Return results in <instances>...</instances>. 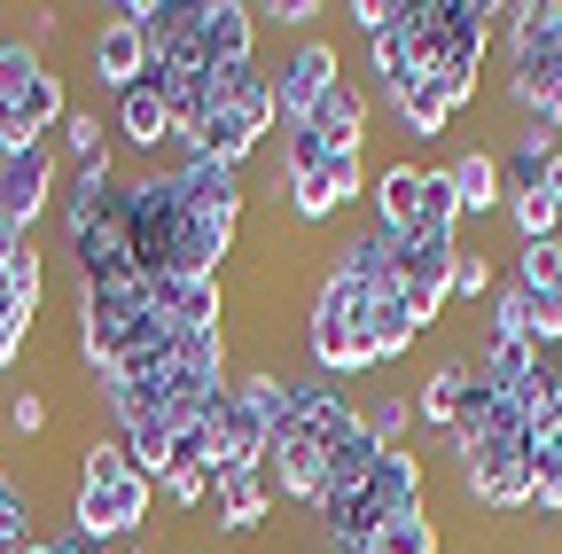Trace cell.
<instances>
[{
    "label": "cell",
    "mask_w": 562,
    "mask_h": 554,
    "mask_svg": "<svg viewBox=\"0 0 562 554\" xmlns=\"http://www.w3.org/2000/svg\"><path fill=\"white\" fill-rule=\"evenodd\" d=\"M157 508V484L133 468L125 438H87L79 453V493H70V531H87V539H140V523H149Z\"/></svg>",
    "instance_id": "obj_1"
},
{
    "label": "cell",
    "mask_w": 562,
    "mask_h": 554,
    "mask_svg": "<svg viewBox=\"0 0 562 554\" xmlns=\"http://www.w3.org/2000/svg\"><path fill=\"white\" fill-rule=\"evenodd\" d=\"M360 188H368L360 157H336V149H321L305 125H290V133H281V172H273V195L297 212V227L336 219L344 203H360Z\"/></svg>",
    "instance_id": "obj_2"
},
{
    "label": "cell",
    "mask_w": 562,
    "mask_h": 554,
    "mask_svg": "<svg viewBox=\"0 0 562 554\" xmlns=\"http://www.w3.org/2000/svg\"><path fill=\"white\" fill-rule=\"evenodd\" d=\"M63 117H70V102H63L55 63L32 39H0V149L47 142Z\"/></svg>",
    "instance_id": "obj_3"
},
{
    "label": "cell",
    "mask_w": 562,
    "mask_h": 554,
    "mask_svg": "<svg viewBox=\"0 0 562 554\" xmlns=\"http://www.w3.org/2000/svg\"><path fill=\"white\" fill-rule=\"evenodd\" d=\"M360 313H368V297L351 290V282H336V273H321L313 313H305V352H313V375H321V383L375 375V360H368V336H360Z\"/></svg>",
    "instance_id": "obj_4"
},
{
    "label": "cell",
    "mask_w": 562,
    "mask_h": 554,
    "mask_svg": "<svg viewBox=\"0 0 562 554\" xmlns=\"http://www.w3.org/2000/svg\"><path fill=\"white\" fill-rule=\"evenodd\" d=\"M453 265H461V235H398V297L414 328H438L453 297Z\"/></svg>",
    "instance_id": "obj_5"
},
{
    "label": "cell",
    "mask_w": 562,
    "mask_h": 554,
    "mask_svg": "<svg viewBox=\"0 0 562 554\" xmlns=\"http://www.w3.org/2000/svg\"><path fill=\"white\" fill-rule=\"evenodd\" d=\"M266 79H273V117H281V133H290V125H305V117H313V102L344 79V55H336L328 39H313V32H305V39L281 55L273 71H266Z\"/></svg>",
    "instance_id": "obj_6"
},
{
    "label": "cell",
    "mask_w": 562,
    "mask_h": 554,
    "mask_svg": "<svg viewBox=\"0 0 562 554\" xmlns=\"http://www.w3.org/2000/svg\"><path fill=\"white\" fill-rule=\"evenodd\" d=\"M55 149L47 142H24V149H9L0 157V227L9 235H32L40 227V212L55 203Z\"/></svg>",
    "instance_id": "obj_7"
},
{
    "label": "cell",
    "mask_w": 562,
    "mask_h": 554,
    "mask_svg": "<svg viewBox=\"0 0 562 554\" xmlns=\"http://www.w3.org/2000/svg\"><path fill=\"white\" fill-rule=\"evenodd\" d=\"M195 55L211 63V71L258 63V9L250 0H195Z\"/></svg>",
    "instance_id": "obj_8"
},
{
    "label": "cell",
    "mask_w": 562,
    "mask_h": 554,
    "mask_svg": "<svg viewBox=\"0 0 562 554\" xmlns=\"http://www.w3.org/2000/svg\"><path fill=\"white\" fill-rule=\"evenodd\" d=\"M328 273H336V282H351L360 297H391V290H398V235H383L375 219L351 227V235L336 242Z\"/></svg>",
    "instance_id": "obj_9"
},
{
    "label": "cell",
    "mask_w": 562,
    "mask_h": 554,
    "mask_svg": "<svg viewBox=\"0 0 562 554\" xmlns=\"http://www.w3.org/2000/svg\"><path fill=\"white\" fill-rule=\"evenodd\" d=\"M266 414L227 383V406H220V422H211V476H235V468H266Z\"/></svg>",
    "instance_id": "obj_10"
},
{
    "label": "cell",
    "mask_w": 562,
    "mask_h": 554,
    "mask_svg": "<svg viewBox=\"0 0 562 554\" xmlns=\"http://www.w3.org/2000/svg\"><path fill=\"white\" fill-rule=\"evenodd\" d=\"M368 117H375V102H368V87L360 79H336L321 102H313V117H305V133L321 149H336V157H360V142H368Z\"/></svg>",
    "instance_id": "obj_11"
},
{
    "label": "cell",
    "mask_w": 562,
    "mask_h": 554,
    "mask_svg": "<svg viewBox=\"0 0 562 554\" xmlns=\"http://www.w3.org/2000/svg\"><path fill=\"white\" fill-rule=\"evenodd\" d=\"M492 32H501L508 71H524V63H547V55H554V39H562V0H508Z\"/></svg>",
    "instance_id": "obj_12"
},
{
    "label": "cell",
    "mask_w": 562,
    "mask_h": 554,
    "mask_svg": "<svg viewBox=\"0 0 562 554\" xmlns=\"http://www.w3.org/2000/svg\"><path fill=\"white\" fill-rule=\"evenodd\" d=\"M554 165H562V125H516L508 133V157H501L508 195H547Z\"/></svg>",
    "instance_id": "obj_13"
},
{
    "label": "cell",
    "mask_w": 562,
    "mask_h": 554,
    "mask_svg": "<svg viewBox=\"0 0 562 554\" xmlns=\"http://www.w3.org/2000/svg\"><path fill=\"white\" fill-rule=\"evenodd\" d=\"M383 102H391V117H398V125L414 133V142H438V133H446V125L461 117L438 71H406L398 87H383Z\"/></svg>",
    "instance_id": "obj_14"
},
{
    "label": "cell",
    "mask_w": 562,
    "mask_h": 554,
    "mask_svg": "<svg viewBox=\"0 0 562 554\" xmlns=\"http://www.w3.org/2000/svg\"><path fill=\"white\" fill-rule=\"evenodd\" d=\"M87 63H94V79H102L110 94H133L140 79H149V39H140L125 16H110V24L87 39Z\"/></svg>",
    "instance_id": "obj_15"
},
{
    "label": "cell",
    "mask_w": 562,
    "mask_h": 554,
    "mask_svg": "<svg viewBox=\"0 0 562 554\" xmlns=\"http://www.w3.org/2000/svg\"><path fill=\"white\" fill-rule=\"evenodd\" d=\"M266 516H273V484H266V468H235V476H211V523H220L227 539L258 531Z\"/></svg>",
    "instance_id": "obj_16"
},
{
    "label": "cell",
    "mask_w": 562,
    "mask_h": 554,
    "mask_svg": "<svg viewBox=\"0 0 562 554\" xmlns=\"http://www.w3.org/2000/svg\"><path fill=\"white\" fill-rule=\"evenodd\" d=\"M446 180H453V203H461V227L492 219V212L508 203V180H501V157H492V149H461V157H446Z\"/></svg>",
    "instance_id": "obj_17"
},
{
    "label": "cell",
    "mask_w": 562,
    "mask_h": 554,
    "mask_svg": "<svg viewBox=\"0 0 562 554\" xmlns=\"http://www.w3.org/2000/svg\"><path fill=\"white\" fill-rule=\"evenodd\" d=\"M360 500H368V516H375V523H383V516L422 508V453H414V445H391V453L375 461V476L360 484Z\"/></svg>",
    "instance_id": "obj_18"
},
{
    "label": "cell",
    "mask_w": 562,
    "mask_h": 554,
    "mask_svg": "<svg viewBox=\"0 0 562 554\" xmlns=\"http://www.w3.org/2000/svg\"><path fill=\"white\" fill-rule=\"evenodd\" d=\"M375 461H383V445H375V430L360 422V406H351V422L328 438V493H360V484L375 476ZM321 493V500H328Z\"/></svg>",
    "instance_id": "obj_19"
},
{
    "label": "cell",
    "mask_w": 562,
    "mask_h": 554,
    "mask_svg": "<svg viewBox=\"0 0 562 554\" xmlns=\"http://www.w3.org/2000/svg\"><path fill=\"white\" fill-rule=\"evenodd\" d=\"M360 336H368V360L375 368H391V360H406L414 352V313H406V297L391 290V297H368V313H360Z\"/></svg>",
    "instance_id": "obj_20"
},
{
    "label": "cell",
    "mask_w": 562,
    "mask_h": 554,
    "mask_svg": "<svg viewBox=\"0 0 562 554\" xmlns=\"http://www.w3.org/2000/svg\"><path fill=\"white\" fill-rule=\"evenodd\" d=\"M117 133H125L133 149L165 157V142H172V102H165V94H157L149 79H140L133 94H117Z\"/></svg>",
    "instance_id": "obj_21"
},
{
    "label": "cell",
    "mask_w": 562,
    "mask_h": 554,
    "mask_svg": "<svg viewBox=\"0 0 562 554\" xmlns=\"http://www.w3.org/2000/svg\"><path fill=\"white\" fill-rule=\"evenodd\" d=\"M469 368H476V360H438L430 375H422V391H414V422L453 430V422H461V398H469Z\"/></svg>",
    "instance_id": "obj_22"
},
{
    "label": "cell",
    "mask_w": 562,
    "mask_h": 554,
    "mask_svg": "<svg viewBox=\"0 0 562 554\" xmlns=\"http://www.w3.org/2000/svg\"><path fill=\"white\" fill-rule=\"evenodd\" d=\"M368 195H375V227H383V235H414V212H422V165H383Z\"/></svg>",
    "instance_id": "obj_23"
},
{
    "label": "cell",
    "mask_w": 562,
    "mask_h": 554,
    "mask_svg": "<svg viewBox=\"0 0 562 554\" xmlns=\"http://www.w3.org/2000/svg\"><path fill=\"white\" fill-rule=\"evenodd\" d=\"M438 546H446V539H438V516H430V508L383 516L375 539H368V554H438Z\"/></svg>",
    "instance_id": "obj_24"
},
{
    "label": "cell",
    "mask_w": 562,
    "mask_h": 554,
    "mask_svg": "<svg viewBox=\"0 0 562 554\" xmlns=\"http://www.w3.org/2000/svg\"><path fill=\"white\" fill-rule=\"evenodd\" d=\"M501 212H508L516 242H554V235H562V195H554V188H547V195H508Z\"/></svg>",
    "instance_id": "obj_25"
},
{
    "label": "cell",
    "mask_w": 562,
    "mask_h": 554,
    "mask_svg": "<svg viewBox=\"0 0 562 554\" xmlns=\"http://www.w3.org/2000/svg\"><path fill=\"white\" fill-rule=\"evenodd\" d=\"M32 320H40V297H24V290L0 282V368H16V360H24Z\"/></svg>",
    "instance_id": "obj_26"
},
{
    "label": "cell",
    "mask_w": 562,
    "mask_h": 554,
    "mask_svg": "<svg viewBox=\"0 0 562 554\" xmlns=\"http://www.w3.org/2000/svg\"><path fill=\"white\" fill-rule=\"evenodd\" d=\"M531 516L547 531L562 523V445H531Z\"/></svg>",
    "instance_id": "obj_27"
},
{
    "label": "cell",
    "mask_w": 562,
    "mask_h": 554,
    "mask_svg": "<svg viewBox=\"0 0 562 554\" xmlns=\"http://www.w3.org/2000/svg\"><path fill=\"white\" fill-rule=\"evenodd\" d=\"M516 290H562V235L554 242H516Z\"/></svg>",
    "instance_id": "obj_28"
},
{
    "label": "cell",
    "mask_w": 562,
    "mask_h": 554,
    "mask_svg": "<svg viewBox=\"0 0 562 554\" xmlns=\"http://www.w3.org/2000/svg\"><path fill=\"white\" fill-rule=\"evenodd\" d=\"M360 422H368L375 445L391 453V445H406V430H414V406H406V391H383L375 406H360Z\"/></svg>",
    "instance_id": "obj_29"
},
{
    "label": "cell",
    "mask_w": 562,
    "mask_h": 554,
    "mask_svg": "<svg viewBox=\"0 0 562 554\" xmlns=\"http://www.w3.org/2000/svg\"><path fill=\"white\" fill-rule=\"evenodd\" d=\"M63 157H70V172L102 157V117H94V110H70V117H63Z\"/></svg>",
    "instance_id": "obj_30"
},
{
    "label": "cell",
    "mask_w": 562,
    "mask_h": 554,
    "mask_svg": "<svg viewBox=\"0 0 562 554\" xmlns=\"http://www.w3.org/2000/svg\"><path fill=\"white\" fill-rule=\"evenodd\" d=\"M157 500H165V508H180V516H195V508L211 500V468H172V476L157 484Z\"/></svg>",
    "instance_id": "obj_31"
},
{
    "label": "cell",
    "mask_w": 562,
    "mask_h": 554,
    "mask_svg": "<svg viewBox=\"0 0 562 554\" xmlns=\"http://www.w3.org/2000/svg\"><path fill=\"white\" fill-rule=\"evenodd\" d=\"M484 290H492V258H484V250H461V265H453V297L476 305Z\"/></svg>",
    "instance_id": "obj_32"
},
{
    "label": "cell",
    "mask_w": 562,
    "mask_h": 554,
    "mask_svg": "<svg viewBox=\"0 0 562 554\" xmlns=\"http://www.w3.org/2000/svg\"><path fill=\"white\" fill-rule=\"evenodd\" d=\"M258 16H273L281 32H297V39H305V32H313V24H321L328 9H321V0H266V9H258Z\"/></svg>",
    "instance_id": "obj_33"
},
{
    "label": "cell",
    "mask_w": 562,
    "mask_h": 554,
    "mask_svg": "<svg viewBox=\"0 0 562 554\" xmlns=\"http://www.w3.org/2000/svg\"><path fill=\"white\" fill-rule=\"evenodd\" d=\"M9 422H16V438H40V430H47V398H40V391H16V398H9Z\"/></svg>",
    "instance_id": "obj_34"
},
{
    "label": "cell",
    "mask_w": 562,
    "mask_h": 554,
    "mask_svg": "<svg viewBox=\"0 0 562 554\" xmlns=\"http://www.w3.org/2000/svg\"><path fill=\"white\" fill-rule=\"evenodd\" d=\"M344 16H351V32H360V39H375V32H383V24L398 16V0H351Z\"/></svg>",
    "instance_id": "obj_35"
},
{
    "label": "cell",
    "mask_w": 562,
    "mask_h": 554,
    "mask_svg": "<svg viewBox=\"0 0 562 554\" xmlns=\"http://www.w3.org/2000/svg\"><path fill=\"white\" fill-rule=\"evenodd\" d=\"M55 554H110V546L87 539V531H55Z\"/></svg>",
    "instance_id": "obj_36"
},
{
    "label": "cell",
    "mask_w": 562,
    "mask_h": 554,
    "mask_svg": "<svg viewBox=\"0 0 562 554\" xmlns=\"http://www.w3.org/2000/svg\"><path fill=\"white\" fill-rule=\"evenodd\" d=\"M16 554H55V539H24V546H16Z\"/></svg>",
    "instance_id": "obj_37"
},
{
    "label": "cell",
    "mask_w": 562,
    "mask_h": 554,
    "mask_svg": "<svg viewBox=\"0 0 562 554\" xmlns=\"http://www.w3.org/2000/svg\"><path fill=\"white\" fill-rule=\"evenodd\" d=\"M117 554H149V539H125V546H117Z\"/></svg>",
    "instance_id": "obj_38"
}]
</instances>
